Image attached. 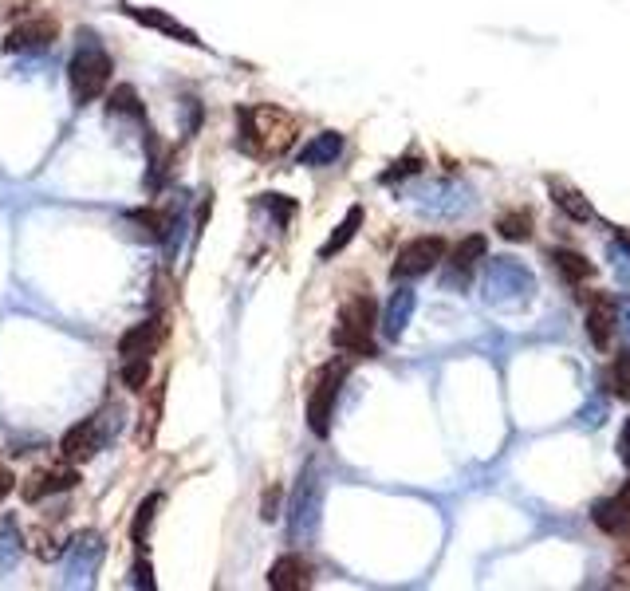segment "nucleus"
Here are the masks:
<instances>
[{"instance_id": "obj_31", "label": "nucleus", "mask_w": 630, "mask_h": 591, "mask_svg": "<svg viewBox=\"0 0 630 591\" xmlns=\"http://www.w3.org/2000/svg\"><path fill=\"white\" fill-rule=\"evenodd\" d=\"M418 170H422V158H418V154H406V158H398V162L382 174V182L390 186V182H398V178H406V174H418Z\"/></svg>"}, {"instance_id": "obj_26", "label": "nucleus", "mask_w": 630, "mask_h": 591, "mask_svg": "<svg viewBox=\"0 0 630 591\" xmlns=\"http://www.w3.org/2000/svg\"><path fill=\"white\" fill-rule=\"evenodd\" d=\"M107 111H111V115H126V119H138V123L146 119V107L138 103V91L126 87V83L123 87H115V95L107 99Z\"/></svg>"}, {"instance_id": "obj_2", "label": "nucleus", "mask_w": 630, "mask_h": 591, "mask_svg": "<svg viewBox=\"0 0 630 591\" xmlns=\"http://www.w3.org/2000/svg\"><path fill=\"white\" fill-rule=\"evenodd\" d=\"M111 56L95 44V36H83V48L71 56V64H67V79H71V95H75V103L79 107H87V103H95L107 87H111Z\"/></svg>"}, {"instance_id": "obj_22", "label": "nucleus", "mask_w": 630, "mask_h": 591, "mask_svg": "<svg viewBox=\"0 0 630 591\" xmlns=\"http://www.w3.org/2000/svg\"><path fill=\"white\" fill-rule=\"evenodd\" d=\"M20 552H24V544H20V525H16V517H0V568L12 572L16 560H20Z\"/></svg>"}, {"instance_id": "obj_8", "label": "nucleus", "mask_w": 630, "mask_h": 591, "mask_svg": "<svg viewBox=\"0 0 630 591\" xmlns=\"http://www.w3.org/2000/svg\"><path fill=\"white\" fill-rule=\"evenodd\" d=\"M445 241L441 237H414L410 245L398 249V257L390 264V276L394 280H414V276H426L445 261Z\"/></svg>"}, {"instance_id": "obj_27", "label": "nucleus", "mask_w": 630, "mask_h": 591, "mask_svg": "<svg viewBox=\"0 0 630 591\" xmlns=\"http://www.w3.org/2000/svg\"><path fill=\"white\" fill-rule=\"evenodd\" d=\"M552 261H556V268L564 272L567 280H587V276L595 272V264L587 261L583 253H575V249H556V253H552Z\"/></svg>"}, {"instance_id": "obj_23", "label": "nucleus", "mask_w": 630, "mask_h": 591, "mask_svg": "<svg viewBox=\"0 0 630 591\" xmlns=\"http://www.w3.org/2000/svg\"><path fill=\"white\" fill-rule=\"evenodd\" d=\"M158 505H162V497L158 493H150L142 505H138V513H134V525H130V544L142 552L146 548V536H150V525H154V513H158Z\"/></svg>"}, {"instance_id": "obj_4", "label": "nucleus", "mask_w": 630, "mask_h": 591, "mask_svg": "<svg viewBox=\"0 0 630 591\" xmlns=\"http://www.w3.org/2000/svg\"><path fill=\"white\" fill-rule=\"evenodd\" d=\"M532 292H536V280L520 261L501 257V261L489 264V272H485V300L493 308H524L532 300Z\"/></svg>"}, {"instance_id": "obj_33", "label": "nucleus", "mask_w": 630, "mask_h": 591, "mask_svg": "<svg viewBox=\"0 0 630 591\" xmlns=\"http://www.w3.org/2000/svg\"><path fill=\"white\" fill-rule=\"evenodd\" d=\"M130 584H134V588H154V572H150V560H146V564H142V560L134 564V572H130Z\"/></svg>"}, {"instance_id": "obj_9", "label": "nucleus", "mask_w": 630, "mask_h": 591, "mask_svg": "<svg viewBox=\"0 0 630 591\" xmlns=\"http://www.w3.org/2000/svg\"><path fill=\"white\" fill-rule=\"evenodd\" d=\"M103 556H107L103 536H99V532H79V536L67 544V584H71V588H75V584H91L95 572H99V564H103Z\"/></svg>"}, {"instance_id": "obj_11", "label": "nucleus", "mask_w": 630, "mask_h": 591, "mask_svg": "<svg viewBox=\"0 0 630 591\" xmlns=\"http://www.w3.org/2000/svg\"><path fill=\"white\" fill-rule=\"evenodd\" d=\"M56 36H60V24L52 16H32V20H24L8 32L4 52H44V48L56 44Z\"/></svg>"}, {"instance_id": "obj_19", "label": "nucleus", "mask_w": 630, "mask_h": 591, "mask_svg": "<svg viewBox=\"0 0 630 591\" xmlns=\"http://www.w3.org/2000/svg\"><path fill=\"white\" fill-rule=\"evenodd\" d=\"M359 229H363V205H351V209H347V217L335 225V233L319 245V261H331L335 253H343V249L355 241V233H359Z\"/></svg>"}, {"instance_id": "obj_18", "label": "nucleus", "mask_w": 630, "mask_h": 591, "mask_svg": "<svg viewBox=\"0 0 630 591\" xmlns=\"http://www.w3.org/2000/svg\"><path fill=\"white\" fill-rule=\"evenodd\" d=\"M449 257V284H465L469 280V272H473V264L485 257V237H465L453 253H445Z\"/></svg>"}, {"instance_id": "obj_24", "label": "nucleus", "mask_w": 630, "mask_h": 591, "mask_svg": "<svg viewBox=\"0 0 630 591\" xmlns=\"http://www.w3.org/2000/svg\"><path fill=\"white\" fill-rule=\"evenodd\" d=\"M130 221L146 225V229H150V237H158V241H166V237H170V229H178V221H174V213H170V209H134V213H130Z\"/></svg>"}, {"instance_id": "obj_12", "label": "nucleus", "mask_w": 630, "mask_h": 591, "mask_svg": "<svg viewBox=\"0 0 630 591\" xmlns=\"http://www.w3.org/2000/svg\"><path fill=\"white\" fill-rule=\"evenodd\" d=\"M119 12L130 16L134 24H142V28H154V32H162V36H174V40H182L189 48H201V40H197V32L186 28L182 20H174L170 12H162V8H138V4H119Z\"/></svg>"}, {"instance_id": "obj_32", "label": "nucleus", "mask_w": 630, "mask_h": 591, "mask_svg": "<svg viewBox=\"0 0 630 591\" xmlns=\"http://www.w3.org/2000/svg\"><path fill=\"white\" fill-rule=\"evenodd\" d=\"M615 331L623 335V343L630 351V300H615Z\"/></svg>"}, {"instance_id": "obj_13", "label": "nucleus", "mask_w": 630, "mask_h": 591, "mask_svg": "<svg viewBox=\"0 0 630 591\" xmlns=\"http://www.w3.org/2000/svg\"><path fill=\"white\" fill-rule=\"evenodd\" d=\"M591 521H595L599 532H607V536L630 532V481H623L611 497H603V501L591 509Z\"/></svg>"}, {"instance_id": "obj_6", "label": "nucleus", "mask_w": 630, "mask_h": 591, "mask_svg": "<svg viewBox=\"0 0 630 591\" xmlns=\"http://www.w3.org/2000/svg\"><path fill=\"white\" fill-rule=\"evenodd\" d=\"M119 430V418L111 422V410H103V414H95V418H83V422H75L67 434L60 438V454L63 461H71V465H79V461H91L107 442H111V434Z\"/></svg>"}, {"instance_id": "obj_10", "label": "nucleus", "mask_w": 630, "mask_h": 591, "mask_svg": "<svg viewBox=\"0 0 630 591\" xmlns=\"http://www.w3.org/2000/svg\"><path fill=\"white\" fill-rule=\"evenodd\" d=\"M75 485H79V469L67 461V465H52V469H36V473L20 485V497H24L28 505H36V501L67 493V489H75Z\"/></svg>"}, {"instance_id": "obj_16", "label": "nucleus", "mask_w": 630, "mask_h": 591, "mask_svg": "<svg viewBox=\"0 0 630 591\" xmlns=\"http://www.w3.org/2000/svg\"><path fill=\"white\" fill-rule=\"evenodd\" d=\"M162 335H166V324L162 320H142V324H134L130 331H123V339H119V355L130 359V355H154L158 351V343H162Z\"/></svg>"}, {"instance_id": "obj_36", "label": "nucleus", "mask_w": 630, "mask_h": 591, "mask_svg": "<svg viewBox=\"0 0 630 591\" xmlns=\"http://www.w3.org/2000/svg\"><path fill=\"white\" fill-rule=\"evenodd\" d=\"M12 489H16V477H12L8 469H0V501H4V497H8Z\"/></svg>"}, {"instance_id": "obj_3", "label": "nucleus", "mask_w": 630, "mask_h": 591, "mask_svg": "<svg viewBox=\"0 0 630 591\" xmlns=\"http://www.w3.org/2000/svg\"><path fill=\"white\" fill-rule=\"evenodd\" d=\"M331 343L347 355H375V300L367 292L351 296L339 308V324L331 331Z\"/></svg>"}, {"instance_id": "obj_37", "label": "nucleus", "mask_w": 630, "mask_h": 591, "mask_svg": "<svg viewBox=\"0 0 630 591\" xmlns=\"http://www.w3.org/2000/svg\"><path fill=\"white\" fill-rule=\"evenodd\" d=\"M623 245H627V253H630V237H623Z\"/></svg>"}, {"instance_id": "obj_21", "label": "nucleus", "mask_w": 630, "mask_h": 591, "mask_svg": "<svg viewBox=\"0 0 630 591\" xmlns=\"http://www.w3.org/2000/svg\"><path fill=\"white\" fill-rule=\"evenodd\" d=\"M552 201L564 209L571 221H591L595 217V209H591V201L579 194L575 186H567V182H552Z\"/></svg>"}, {"instance_id": "obj_29", "label": "nucleus", "mask_w": 630, "mask_h": 591, "mask_svg": "<svg viewBox=\"0 0 630 591\" xmlns=\"http://www.w3.org/2000/svg\"><path fill=\"white\" fill-rule=\"evenodd\" d=\"M158 410H162V387H154L150 394V410L142 406V422H138V442L146 446L150 438H154V426H158Z\"/></svg>"}, {"instance_id": "obj_34", "label": "nucleus", "mask_w": 630, "mask_h": 591, "mask_svg": "<svg viewBox=\"0 0 630 591\" xmlns=\"http://www.w3.org/2000/svg\"><path fill=\"white\" fill-rule=\"evenodd\" d=\"M619 458H623V465L630 469V418L623 422V434H619Z\"/></svg>"}, {"instance_id": "obj_25", "label": "nucleus", "mask_w": 630, "mask_h": 591, "mask_svg": "<svg viewBox=\"0 0 630 591\" xmlns=\"http://www.w3.org/2000/svg\"><path fill=\"white\" fill-rule=\"evenodd\" d=\"M119 379H123L126 391L142 394L146 387H150V359H146V355H130V359H123Z\"/></svg>"}, {"instance_id": "obj_35", "label": "nucleus", "mask_w": 630, "mask_h": 591, "mask_svg": "<svg viewBox=\"0 0 630 591\" xmlns=\"http://www.w3.org/2000/svg\"><path fill=\"white\" fill-rule=\"evenodd\" d=\"M260 517H264V521L280 517V513H276V489H272V493H264V513H260Z\"/></svg>"}, {"instance_id": "obj_7", "label": "nucleus", "mask_w": 630, "mask_h": 591, "mask_svg": "<svg viewBox=\"0 0 630 591\" xmlns=\"http://www.w3.org/2000/svg\"><path fill=\"white\" fill-rule=\"evenodd\" d=\"M347 359H331L323 371H319V379H315L312 387V398H308V426H312L315 438H327L331 434V414H335V398H339V387H343V379H347Z\"/></svg>"}, {"instance_id": "obj_30", "label": "nucleus", "mask_w": 630, "mask_h": 591, "mask_svg": "<svg viewBox=\"0 0 630 591\" xmlns=\"http://www.w3.org/2000/svg\"><path fill=\"white\" fill-rule=\"evenodd\" d=\"M611 387L619 398H630V351H623L619 359H615V367H611Z\"/></svg>"}, {"instance_id": "obj_15", "label": "nucleus", "mask_w": 630, "mask_h": 591, "mask_svg": "<svg viewBox=\"0 0 630 591\" xmlns=\"http://www.w3.org/2000/svg\"><path fill=\"white\" fill-rule=\"evenodd\" d=\"M414 308H418V296L414 288H394V296L386 300V312H382V335L386 339H402L410 320H414Z\"/></svg>"}, {"instance_id": "obj_17", "label": "nucleus", "mask_w": 630, "mask_h": 591, "mask_svg": "<svg viewBox=\"0 0 630 591\" xmlns=\"http://www.w3.org/2000/svg\"><path fill=\"white\" fill-rule=\"evenodd\" d=\"M339 154H343V134L339 131H319L312 142H304V146H300L296 162H300V166H331Z\"/></svg>"}, {"instance_id": "obj_5", "label": "nucleus", "mask_w": 630, "mask_h": 591, "mask_svg": "<svg viewBox=\"0 0 630 591\" xmlns=\"http://www.w3.org/2000/svg\"><path fill=\"white\" fill-rule=\"evenodd\" d=\"M319 509H323V481L315 469L300 473V485L292 493V505H288V536L292 544H308L319 528Z\"/></svg>"}, {"instance_id": "obj_20", "label": "nucleus", "mask_w": 630, "mask_h": 591, "mask_svg": "<svg viewBox=\"0 0 630 591\" xmlns=\"http://www.w3.org/2000/svg\"><path fill=\"white\" fill-rule=\"evenodd\" d=\"M587 331H591V343L595 347H611L615 339V300H599L591 312H587Z\"/></svg>"}, {"instance_id": "obj_1", "label": "nucleus", "mask_w": 630, "mask_h": 591, "mask_svg": "<svg viewBox=\"0 0 630 591\" xmlns=\"http://www.w3.org/2000/svg\"><path fill=\"white\" fill-rule=\"evenodd\" d=\"M237 146L252 158H280L292 138H296V119L272 103L260 107H237Z\"/></svg>"}, {"instance_id": "obj_28", "label": "nucleus", "mask_w": 630, "mask_h": 591, "mask_svg": "<svg viewBox=\"0 0 630 591\" xmlns=\"http://www.w3.org/2000/svg\"><path fill=\"white\" fill-rule=\"evenodd\" d=\"M497 233H501L504 241H528V237H532V217H528L524 209L501 213V217H497Z\"/></svg>"}, {"instance_id": "obj_14", "label": "nucleus", "mask_w": 630, "mask_h": 591, "mask_svg": "<svg viewBox=\"0 0 630 591\" xmlns=\"http://www.w3.org/2000/svg\"><path fill=\"white\" fill-rule=\"evenodd\" d=\"M308 584H312V564H308L300 552H288V556H280V560L268 568V588L304 591Z\"/></svg>"}]
</instances>
